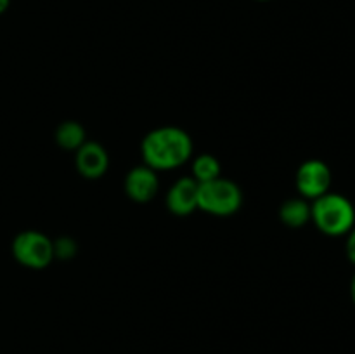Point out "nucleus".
Segmentation results:
<instances>
[{"instance_id": "7ed1b4c3", "label": "nucleus", "mask_w": 355, "mask_h": 354, "mask_svg": "<svg viewBox=\"0 0 355 354\" xmlns=\"http://www.w3.org/2000/svg\"><path fill=\"white\" fill-rule=\"evenodd\" d=\"M241 189L232 180L217 177L200 184L198 208L214 215H231L241 207Z\"/></svg>"}, {"instance_id": "ddd939ff", "label": "nucleus", "mask_w": 355, "mask_h": 354, "mask_svg": "<svg viewBox=\"0 0 355 354\" xmlns=\"http://www.w3.org/2000/svg\"><path fill=\"white\" fill-rule=\"evenodd\" d=\"M345 250H347V257H349V260L355 266V226L350 229L349 235H347Z\"/></svg>"}, {"instance_id": "9d476101", "label": "nucleus", "mask_w": 355, "mask_h": 354, "mask_svg": "<svg viewBox=\"0 0 355 354\" xmlns=\"http://www.w3.org/2000/svg\"><path fill=\"white\" fill-rule=\"evenodd\" d=\"M55 141L64 149H78L85 142V128L78 121H62L55 132Z\"/></svg>"}, {"instance_id": "dca6fc26", "label": "nucleus", "mask_w": 355, "mask_h": 354, "mask_svg": "<svg viewBox=\"0 0 355 354\" xmlns=\"http://www.w3.org/2000/svg\"><path fill=\"white\" fill-rule=\"evenodd\" d=\"M260 2H266V0H260Z\"/></svg>"}, {"instance_id": "423d86ee", "label": "nucleus", "mask_w": 355, "mask_h": 354, "mask_svg": "<svg viewBox=\"0 0 355 354\" xmlns=\"http://www.w3.org/2000/svg\"><path fill=\"white\" fill-rule=\"evenodd\" d=\"M198 191L200 183L191 177H182L177 180L166 194V205L175 215H189L198 208Z\"/></svg>"}, {"instance_id": "1a4fd4ad", "label": "nucleus", "mask_w": 355, "mask_h": 354, "mask_svg": "<svg viewBox=\"0 0 355 354\" xmlns=\"http://www.w3.org/2000/svg\"><path fill=\"white\" fill-rule=\"evenodd\" d=\"M281 221L290 228H302L311 221V205L302 198H291V200L284 201L283 207L279 210Z\"/></svg>"}, {"instance_id": "2eb2a0df", "label": "nucleus", "mask_w": 355, "mask_h": 354, "mask_svg": "<svg viewBox=\"0 0 355 354\" xmlns=\"http://www.w3.org/2000/svg\"><path fill=\"white\" fill-rule=\"evenodd\" d=\"M9 3H10V0H0V14L6 12L7 7H9Z\"/></svg>"}, {"instance_id": "0eeeda50", "label": "nucleus", "mask_w": 355, "mask_h": 354, "mask_svg": "<svg viewBox=\"0 0 355 354\" xmlns=\"http://www.w3.org/2000/svg\"><path fill=\"white\" fill-rule=\"evenodd\" d=\"M110 165L107 153L99 142H83L76 149V169L87 179H99Z\"/></svg>"}, {"instance_id": "f257e3e1", "label": "nucleus", "mask_w": 355, "mask_h": 354, "mask_svg": "<svg viewBox=\"0 0 355 354\" xmlns=\"http://www.w3.org/2000/svg\"><path fill=\"white\" fill-rule=\"evenodd\" d=\"M193 153V141L179 127H159L142 141V158L155 170H172L184 165Z\"/></svg>"}, {"instance_id": "f8f14e48", "label": "nucleus", "mask_w": 355, "mask_h": 354, "mask_svg": "<svg viewBox=\"0 0 355 354\" xmlns=\"http://www.w3.org/2000/svg\"><path fill=\"white\" fill-rule=\"evenodd\" d=\"M52 246H54V255H58L59 259H71L76 253V243L71 238H66V236L52 243Z\"/></svg>"}, {"instance_id": "9b49d317", "label": "nucleus", "mask_w": 355, "mask_h": 354, "mask_svg": "<svg viewBox=\"0 0 355 354\" xmlns=\"http://www.w3.org/2000/svg\"><path fill=\"white\" fill-rule=\"evenodd\" d=\"M194 180L200 184L220 177V162L214 155H201L193 163Z\"/></svg>"}, {"instance_id": "4468645a", "label": "nucleus", "mask_w": 355, "mask_h": 354, "mask_svg": "<svg viewBox=\"0 0 355 354\" xmlns=\"http://www.w3.org/2000/svg\"><path fill=\"white\" fill-rule=\"evenodd\" d=\"M350 297H352V302L355 304V274H354L352 281H350Z\"/></svg>"}, {"instance_id": "20e7f679", "label": "nucleus", "mask_w": 355, "mask_h": 354, "mask_svg": "<svg viewBox=\"0 0 355 354\" xmlns=\"http://www.w3.org/2000/svg\"><path fill=\"white\" fill-rule=\"evenodd\" d=\"M14 259L31 269H42L54 259L52 242L38 231H23L12 242Z\"/></svg>"}, {"instance_id": "39448f33", "label": "nucleus", "mask_w": 355, "mask_h": 354, "mask_svg": "<svg viewBox=\"0 0 355 354\" xmlns=\"http://www.w3.org/2000/svg\"><path fill=\"white\" fill-rule=\"evenodd\" d=\"M331 169L322 160H307L298 167L297 172V189L304 198L322 196L331 187Z\"/></svg>"}, {"instance_id": "6e6552de", "label": "nucleus", "mask_w": 355, "mask_h": 354, "mask_svg": "<svg viewBox=\"0 0 355 354\" xmlns=\"http://www.w3.org/2000/svg\"><path fill=\"white\" fill-rule=\"evenodd\" d=\"M125 191L134 201L144 203L153 200L158 193V177L151 167H135L125 179Z\"/></svg>"}, {"instance_id": "f03ea898", "label": "nucleus", "mask_w": 355, "mask_h": 354, "mask_svg": "<svg viewBox=\"0 0 355 354\" xmlns=\"http://www.w3.org/2000/svg\"><path fill=\"white\" fill-rule=\"evenodd\" d=\"M311 221L326 236H347L355 226V208L347 196L328 191L311 205Z\"/></svg>"}]
</instances>
